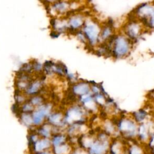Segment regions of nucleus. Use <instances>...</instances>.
Instances as JSON below:
<instances>
[{"instance_id":"nucleus-1","label":"nucleus","mask_w":154,"mask_h":154,"mask_svg":"<svg viewBox=\"0 0 154 154\" xmlns=\"http://www.w3.org/2000/svg\"><path fill=\"white\" fill-rule=\"evenodd\" d=\"M107 43L111 48V57L116 60L128 57L132 49L134 43L121 32L116 34Z\"/></svg>"},{"instance_id":"nucleus-2","label":"nucleus","mask_w":154,"mask_h":154,"mask_svg":"<svg viewBox=\"0 0 154 154\" xmlns=\"http://www.w3.org/2000/svg\"><path fill=\"white\" fill-rule=\"evenodd\" d=\"M114 121L116 125L120 137L126 140L137 139L138 124L134 120L131 115L119 116Z\"/></svg>"},{"instance_id":"nucleus-3","label":"nucleus","mask_w":154,"mask_h":154,"mask_svg":"<svg viewBox=\"0 0 154 154\" xmlns=\"http://www.w3.org/2000/svg\"><path fill=\"white\" fill-rule=\"evenodd\" d=\"M131 15L139 20L146 29H154V3L139 5L132 11Z\"/></svg>"},{"instance_id":"nucleus-4","label":"nucleus","mask_w":154,"mask_h":154,"mask_svg":"<svg viewBox=\"0 0 154 154\" xmlns=\"http://www.w3.org/2000/svg\"><path fill=\"white\" fill-rule=\"evenodd\" d=\"M145 30L146 28L143 24L131 14L130 17L123 25L120 32L135 43Z\"/></svg>"},{"instance_id":"nucleus-5","label":"nucleus","mask_w":154,"mask_h":154,"mask_svg":"<svg viewBox=\"0 0 154 154\" xmlns=\"http://www.w3.org/2000/svg\"><path fill=\"white\" fill-rule=\"evenodd\" d=\"M52 143L51 138H39L35 142L28 146L29 153H35L52 150Z\"/></svg>"},{"instance_id":"nucleus-6","label":"nucleus","mask_w":154,"mask_h":154,"mask_svg":"<svg viewBox=\"0 0 154 154\" xmlns=\"http://www.w3.org/2000/svg\"><path fill=\"white\" fill-rule=\"evenodd\" d=\"M131 116L138 125L147 121L146 120L147 118V113L144 110H138V111L134 112Z\"/></svg>"},{"instance_id":"nucleus-7","label":"nucleus","mask_w":154,"mask_h":154,"mask_svg":"<svg viewBox=\"0 0 154 154\" xmlns=\"http://www.w3.org/2000/svg\"><path fill=\"white\" fill-rule=\"evenodd\" d=\"M70 154H90V153L88 150L82 149L81 147H79L78 146H75L73 148V149Z\"/></svg>"},{"instance_id":"nucleus-8","label":"nucleus","mask_w":154,"mask_h":154,"mask_svg":"<svg viewBox=\"0 0 154 154\" xmlns=\"http://www.w3.org/2000/svg\"><path fill=\"white\" fill-rule=\"evenodd\" d=\"M29 154H54L52 150H46L44 152H35V153H29Z\"/></svg>"},{"instance_id":"nucleus-9","label":"nucleus","mask_w":154,"mask_h":154,"mask_svg":"<svg viewBox=\"0 0 154 154\" xmlns=\"http://www.w3.org/2000/svg\"><path fill=\"white\" fill-rule=\"evenodd\" d=\"M50 35L52 37H57L58 36V35L57 34V33L55 31H52L51 32V34Z\"/></svg>"}]
</instances>
